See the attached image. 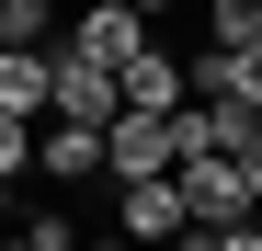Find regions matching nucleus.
Wrapping results in <instances>:
<instances>
[{
  "label": "nucleus",
  "mask_w": 262,
  "mask_h": 251,
  "mask_svg": "<svg viewBox=\"0 0 262 251\" xmlns=\"http://www.w3.org/2000/svg\"><path fill=\"white\" fill-rule=\"evenodd\" d=\"M171 194H183V228H239L251 217L239 160H171Z\"/></svg>",
  "instance_id": "f257e3e1"
},
{
  "label": "nucleus",
  "mask_w": 262,
  "mask_h": 251,
  "mask_svg": "<svg viewBox=\"0 0 262 251\" xmlns=\"http://www.w3.org/2000/svg\"><path fill=\"white\" fill-rule=\"evenodd\" d=\"M46 126H92V137L114 126V80H103V69H80L69 46H46Z\"/></svg>",
  "instance_id": "f03ea898"
},
{
  "label": "nucleus",
  "mask_w": 262,
  "mask_h": 251,
  "mask_svg": "<svg viewBox=\"0 0 262 251\" xmlns=\"http://www.w3.org/2000/svg\"><path fill=\"white\" fill-rule=\"evenodd\" d=\"M57 46H69L80 69H103V80H114L125 57H137V46H148V23H137V12H125V0H92V12H80V23L57 34Z\"/></svg>",
  "instance_id": "7ed1b4c3"
},
{
  "label": "nucleus",
  "mask_w": 262,
  "mask_h": 251,
  "mask_svg": "<svg viewBox=\"0 0 262 251\" xmlns=\"http://www.w3.org/2000/svg\"><path fill=\"white\" fill-rule=\"evenodd\" d=\"M103 172L114 183H171V126L160 114H114L103 126Z\"/></svg>",
  "instance_id": "20e7f679"
},
{
  "label": "nucleus",
  "mask_w": 262,
  "mask_h": 251,
  "mask_svg": "<svg viewBox=\"0 0 262 251\" xmlns=\"http://www.w3.org/2000/svg\"><path fill=\"white\" fill-rule=\"evenodd\" d=\"M183 103V57H160V46H137L114 69V114H171Z\"/></svg>",
  "instance_id": "39448f33"
},
{
  "label": "nucleus",
  "mask_w": 262,
  "mask_h": 251,
  "mask_svg": "<svg viewBox=\"0 0 262 251\" xmlns=\"http://www.w3.org/2000/svg\"><path fill=\"white\" fill-rule=\"evenodd\" d=\"M114 205H125V240H137V251L183 240V194H171V183H114Z\"/></svg>",
  "instance_id": "423d86ee"
},
{
  "label": "nucleus",
  "mask_w": 262,
  "mask_h": 251,
  "mask_svg": "<svg viewBox=\"0 0 262 251\" xmlns=\"http://www.w3.org/2000/svg\"><path fill=\"white\" fill-rule=\"evenodd\" d=\"M34 172H46V183H92L103 172V137H92V126H34Z\"/></svg>",
  "instance_id": "0eeeda50"
},
{
  "label": "nucleus",
  "mask_w": 262,
  "mask_h": 251,
  "mask_svg": "<svg viewBox=\"0 0 262 251\" xmlns=\"http://www.w3.org/2000/svg\"><path fill=\"white\" fill-rule=\"evenodd\" d=\"M0 114L46 126V46H0Z\"/></svg>",
  "instance_id": "6e6552de"
},
{
  "label": "nucleus",
  "mask_w": 262,
  "mask_h": 251,
  "mask_svg": "<svg viewBox=\"0 0 262 251\" xmlns=\"http://www.w3.org/2000/svg\"><path fill=\"white\" fill-rule=\"evenodd\" d=\"M0 46H57V0H0Z\"/></svg>",
  "instance_id": "1a4fd4ad"
},
{
  "label": "nucleus",
  "mask_w": 262,
  "mask_h": 251,
  "mask_svg": "<svg viewBox=\"0 0 262 251\" xmlns=\"http://www.w3.org/2000/svg\"><path fill=\"white\" fill-rule=\"evenodd\" d=\"M205 46H262V0H205Z\"/></svg>",
  "instance_id": "9d476101"
},
{
  "label": "nucleus",
  "mask_w": 262,
  "mask_h": 251,
  "mask_svg": "<svg viewBox=\"0 0 262 251\" xmlns=\"http://www.w3.org/2000/svg\"><path fill=\"white\" fill-rule=\"evenodd\" d=\"M23 172H34V126H23V114H0V183H23Z\"/></svg>",
  "instance_id": "9b49d317"
},
{
  "label": "nucleus",
  "mask_w": 262,
  "mask_h": 251,
  "mask_svg": "<svg viewBox=\"0 0 262 251\" xmlns=\"http://www.w3.org/2000/svg\"><path fill=\"white\" fill-rule=\"evenodd\" d=\"M125 12H137V23H148V12H171V0H125Z\"/></svg>",
  "instance_id": "f8f14e48"
},
{
  "label": "nucleus",
  "mask_w": 262,
  "mask_h": 251,
  "mask_svg": "<svg viewBox=\"0 0 262 251\" xmlns=\"http://www.w3.org/2000/svg\"><path fill=\"white\" fill-rule=\"evenodd\" d=\"M0 228H12V183H0Z\"/></svg>",
  "instance_id": "ddd939ff"
}]
</instances>
